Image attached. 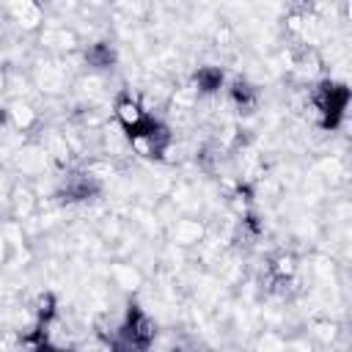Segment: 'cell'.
I'll return each instance as SVG.
<instances>
[{
  "label": "cell",
  "instance_id": "6da1fadb",
  "mask_svg": "<svg viewBox=\"0 0 352 352\" xmlns=\"http://www.w3.org/2000/svg\"><path fill=\"white\" fill-rule=\"evenodd\" d=\"M346 99H349V94H346L344 85H330V82L322 85V91H319V107L324 113V124L327 126H336L338 124V118L344 116Z\"/></svg>",
  "mask_w": 352,
  "mask_h": 352
},
{
  "label": "cell",
  "instance_id": "3957f363",
  "mask_svg": "<svg viewBox=\"0 0 352 352\" xmlns=\"http://www.w3.org/2000/svg\"><path fill=\"white\" fill-rule=\"evenodd\" d=\"M195 82H198V88H201V91L212 94V91H217V88H220V82H223V72H220V69H214V66H204V69H198Z\"/></svg>",
  "mask_w": 352,
  "mask_h": 352
},
{
  "label": "cell",
  "instance_id": "277c9868",
  "mask_svg": "<svg viewBox=\"0 0 352 352\" xmlns=\"http://www.w3.org/2000/svg\"><path fill=\"white\" fill-rule=\"evenodd\" d=\"M85 58H88L96 69H107V66H113V50H110L107 44H94V47L85 52Z\"/></svg>",
  "mask_w": 352,
  "mask_h": 352
},
{
  "label": "cell",
  "instance_id": "7a4b0ae2",
  "mask_svg": "<svg viewBox=\"0 0 352 352\" xmlns=\"http://www.w3.org/2000/svg\"><path fill=\"white\" fill-rule=\"evenodd\" d=\"M116 113H118V118H121V124H124L126 132H132V129H135L138 124H143V118H146V113L140 110V104H135L132 99H121L118 107H116Z\"/></svg>",
  "mask_w": 352,
  "mask_h": 352
},
{
  "label": "cell",
  "instance_id": "5b68a950",
  "mask_svg": "<svg viewBox=\"0 0 352 352\" xmlns=\"http://www.w3.org/2000/svg\"><path fill=\"white\" fill-rule=\"evenodd\" d=\"M231 96H234V102H236L239 107H253V102H256V94H253L250 85H245V82H236L234 91H231Z\"/></svg>",
  "mask_w": 352,
  "mask_h": 352
}]
</instances>
